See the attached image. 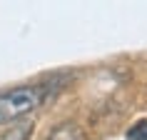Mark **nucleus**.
Masks as SVG:
<instances>
[{"mask_svg":"<svg viewBox=\"0 0 147 140\" xmlns=\"http://www.w3.org/2000/svg\"><path fill=\"white\" fill-rule=\"evenodd\" d=\"M47 98L42 85H18L0 93V125L18 123L32 110H38Z\"/></svg>","mask_w":147,"mask_h":140,"instance_id":"f257e3e1","label":"nucleus"},{"mask_svg":"<svg viewBox=\"0 0 147 140\" xmlns=\"http://www.w3.org/2000/svg\"><path fill=\"white\" fill-rule=\"evenodd\" d=\"M47 140H85V133L78 123H60L47 133Z\"/></svg>","mask_w":147,"mask_h":140,"instance_id":"f03ea898","label":"nucleus"},{"mask_svg":"<svg viewBox=\"0 0 147 140\" xmlns=\"http://www.w3.org/2000/svg\"><path fill=\"white\" fill-rule=\"evenodd\" d=\"M32 120H18L15 125H10L8 130L0 135V140H30L32 135Z\"/></svg>","mask_w":147,"mask_h":140,"instance_id":"7ed1b4c3","label":"nucleus"},{"mask_svg":"<svg viewBox=\"0 0 147 140\" xmlns=\"http://www.w3.org/2000/svg\"><path fill=\"white\" fill-rule=\"evenodd\" d=\"M127 140H147V118L137 120V123L127 130Z\"/></svg>","mask_w":147,"mask_h":140,"instance_id":"20e7f679","label":"nucleus"}]
</instances>
